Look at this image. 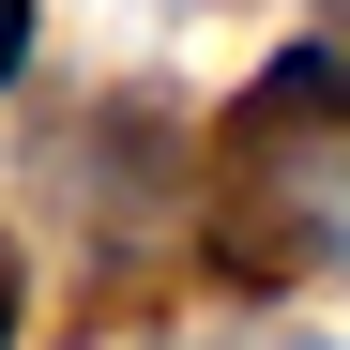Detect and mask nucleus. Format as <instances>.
Listing matches in <instances>:
<instances>
[{
	"instance_id": "f03ea898",
	"label": "nucleus",
	"mask_w": 350,
	"mask_h": 350,
	"mask_svg": "<svg viewBox=\"0 0 350 350\" xmlns=\"http://www.w3.org/2000/svg\"><path fill=\"white\" fill-rule=\"evenodd\" d=\"M0 350H16V244H0Z\"/></svg>"
},
{
	"instance_id": "f257e3e1",
	"label": "nucleus",
	"mask_w": 350,
	"mask_h": 350,
	"mask_svg": "<svg viewBox=\"0 0 350 350\" xmlns=\"http://www.w3.org/2000/svg\"><path fill=\"white\" fill-rule=\"evenodd\" d=\"M31 62V0H0V77H16Z\"/></svg>"
}]
</instances>
